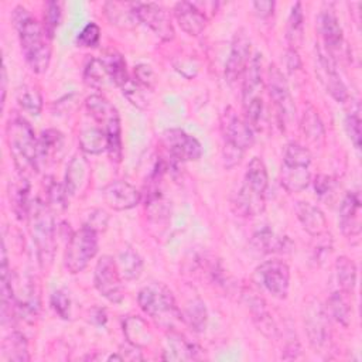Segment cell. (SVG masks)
<instances>
[{
	"label": "cell",
	"mask_w": 362,
	"mask_h": 362,
	"mask_svg": "<svg viewBox=\"0 0 362 362\" xmlns=\"http://www.w3.org/2000/svg\"><path fill=\"white\" fill-rule=\"evenodd\" d=\"M13 21L28 66L35 74H44L51 62L49 38L45 34L44 27L21 6L14 8Z\"/></svg>",
	"instance_id": "6da1fadb"
},
{
	"label": "cell",
	"mask_w": 362,
	"mask_h": 362,
	"mask_svg": "<svg viewBox=\"0 0 362 362\" xmlns=\"http://www.w3.org/2000/svg\"><path fill=\"white\" fill-rule=\"evenodd\" d=\"M269 187L267 168L259 157H253L245 173L243 184L233 199V209L240 216H257L266 208V191Z\"/></svg>",
	"instance_id": "7a4b0ae2"
},
{
	"label": "cell",
	"mask_w": 362,
	"mask_h": 362,
	"mask_svg": "<svg viewBox=\"0 0 362 362\" xmlns=\"http://www.w3.org/2000/svg\"><path fill=\"white\" fill-rule=\"evenodd\" d=\"M30 233L35 245L38 263L42 269H48L52 264L57 236H55V218L54 211L41 199L31 201L28 209Z\"/></svg>",
	"instance_id": "3957f363"
},
{
	"label": "cell",
	"mask_w": 362,
	"mask_h": 362,
	"mask_svg": "<svg viewBox=\"0 0 362 362\" xmlns=\"http://www.w3.org/2000/svg\"><path fill=\"white\" fill-rule=\"evenodd\" d=\"M6 134L10 154L20 174L25 175L38 171V140L31 124L25 119L14 116L7 124Z\"/></svg>",
	"instance_id": "277c9868"
},
{
	"label": "cell",
	"mask_w": 362,
	"mask_h": 362,
	"mask_svg": "<svg viewBox=\"0 0 362 362\" xmlns=\"http://www.w3.org/2000/svg\"><path fill=\"white\" fill-rule=\"evenodd\" d=\"M221 132L223 137V163L226 168L236 165L243 153L253 146L255 130L249 123L228 107L221 119Z\"/></svg>",
	"instance_id": "5b68a950"
},
{
	"label": "cell",
	"mask_w": 362,
	"mask_h": 362,
	"mask_svg": "<svg viewBox=\"0 0 362 362\" xmlns=\"http://www.w3.org/2000/svg\"><path fill=\"white\" fill-rule=\"evenodd\" d=\"M137 303L147 315L168 329L177 320H181V310L177 307L174 294L164 283L153 281L144 286L137 294Z\"/></svg>",
	"instance_id": "8992f818"
},
{
	"label": "cell",
	"mask_w": 362,
	"mask_h": 362,
	"mask_svg": "<svg viewBox=\"0 0 362 362\" xmlns=\"http://www.w3.org/2000/svg\"><path fill=\"white\" fill-rule=\"evenodd\" d=\"M311 153L300 143L291 141L283 153L280 182L287 192H301L311 182Z\"/></svg>",
	"instance_id": "52a82bcc"
},
{
	"label": "cell",
	"mask_w": 362,
	"mask_h": 362,
	"mask_svg": "<svg viewBox=\"0 0 362 362\" xmlns=\"http://www.w3.org/2000/svg\"><path fill=\"white\" fill-rule=\"evenodd\" d=\"M89 115L95 119L107 137V153L112 161L122 160V129L117 109L102 95H90L85 100Z\"/></svg>",
	"instance_id": "ba28073f"
},
{
	"label": "cell",
	"mask_w": 362,
	"mask_h": 362,
	"mask_svg": "<svg viewBox=\"0 0 362 362\" xmlns=\"http://www.w3.org/2000/svg\"><path fill=\"white\" fill-rule=\"evenodd\" d=\"M262 55L256 52L243 74L242 81V105L245 116L243 119L249 123V126L256 130L259 129V123L263 113V79H262Z\"/></svg>",
	"instance_id": "9c48e42d"
},
{
	"label": "cell",
	"mask_w": 362,
	"mask_h": 362,
	"mask_svg": "<svg viewBox=\"0 0 362 362\" xmlns=\"http://www.w3.org/2000/svg\"><path fill=\"white\" fill-rule=\"evenodd\" d=\"M99 249L98 232L83 225L75 230L66 243L64 253V264L66 270L72 274L81 273L89 264V262L96 256Z\"/></svg>",
	"instance_id": "30bf717a"
},
{
	"label": "cell",
	"mask_w": 362,
	"mask_h": 362,
	"mask_svg": "<svg viewBox=\"0 0 362 362\" xmlns=\"http://www.w3.org/2000/svg\"><path fill=\"white\" fill-rule=\"evenodd\" d=\"M122 281L123 277L119 272L116 260L109 255L99 257L93 272V284L99 294L113 304H120L124 298Z\"/></svg>",
	"instance_id": "8fae6325"
},
{
	"label": "cell",
	"mask_w": 362,
	"mask_h": 362,
	"mask_svg": "<svg viewBox=\"0 0 362 362\" xmlns=\"http://www.w3.org/2000/svg\"><path fill=\"white\" fill-rule=\"evenodd\" d=\"M267 75L269 95L274 105L279 123L284 129L296 119V105L283 72L276 65H270Z\"/></svg>",
	"instance_id": "7c38bea8"
},
{
	"label": "cell",
	"mask_w": 362,
	"mask_h": 362,
	"mask_svg": "<svg viewBox=\"0 0 362 362\" xmlns=\"http://www.w3.org/2000/svg\"><path fill=\"white\" fill-rule=\"evenodd\" d=\"M256 280L273 297L286 298L290 287V269L283 260H266L256 267Z\"/></svg>",
	"instance_id": "4fadbf2b"
},
{
	"label": "cell",
	"mask_w": 362,
	"mask_h": 362,
	"mask_svg": "<svg viewBox=\"0 0 362 362\" xmlns=\"http://www.w3.org/2000/svg\"><path fill=\"white\" fill-rule=\"evenodd\" d=\"M136 14L139 23L147 25L163 41H171L175 37V30L168 11L157 3L136 1Z\"/></svg>",
	"instance_id": "5bb4252c"
},
{
	"label": "cell",
	"mask_w": 362,
	"mask_h": 362,
	"mask_svg": "<svg viewBox=\"0 0 362 362\" xmlns=\"http://www.w3.org/2000/svg\"><path fill=\"white\" fill-rule=\"evenodd\" d=\"M163 143L175 161H197L202 156V146L194 136L181 129H170L163 134Z\"/></svg>",
	"instance_id": "9a60e30c"
},
{
	"label": "cell",
	"mask_w": 362,
	"mask_h": 362,
	"mask_svg": "<svg viewBox=\"0 0 362 362\" xmlns=\"http://www.w3.org/2000/svg\"><path fill=\"white\" fill-rule=\"evenodd\" d=\"M250 58V38L246 31L240 28L233 37L229 57L225 64V79L228 83L233 85L243 76Z\"/></svg>",
	"instance_id": "2e32d148"
},
{
	"label": "cell",
	"mask_w": 362,
	"mask_h": 362,
	"mask_svg": "<svg viewBox=\"0 0 362 362\" xmlns=\"http://www.w3.org/2000/svg\"><path fill=\"white\" fill-rule=\"evenodd\" d=\"M103 199L115 211H127L137 206L141 201V194L130 182L116 180L109 182L103 191Z\"/></svg>",
	"instance_id": "e0dca14e"
},
{
	"label": "cell",
	"mask_w": 362,
	"mask_h": 362,
	"mask_svg": "<svg viewBox=\"0 0 362 362\" xmlns=\"http://www.w3.org/2000/svg\"><path fill=\"white\" fill-rule=\"evenodd\" d=\"M318 74L327 92L337 102L344 103L349 99L348 89L337 72L334 59L328 54H324L321 51H318Z\"/></svg>",
	"instance_id": "ac0fdd59"
},
{
	"label": "cell",
	"mask_w": 362,
	"mask_h": 362,
	"mask_svg": "<svg viewBox=\"0 0 362 362\" xmlns=\"http://www.w3.org/2000/svg\"><path fill=\"white\" fill-rule=\"evenodd\" d=\"M174 16L180 28L191 37L199 35L208 23L206 14L195 3L191 1L175 3Z\"/></svg>",
	"instance_id": "d6986e66"
},
{
	"label": "cell",
	"mask_w": 362,
	"mask_h": 362,
	"mask_svg": "<svg viewBox=\"0 0 362 362\" xmlns=\"http://www.w3.org/2000/svg\"><path fill=\"white\" fill-rule=\"evenodd\" d=\"M320 30L327 54L332 59H335V57L341 54V49L344 47V34L338 17L331 7L322 10L320 17Z\"/></svg>",
	"instance_id": "ffe728a7"
},
{
	"label": "cell",
	"mask_w": 362,
	"mask_h": 362,
	"mask_svg": "<svg viewBox=\"0 0 362 362\" xmlns=\"http://www.w3.org/2000/svg\"><path fill=\"white\" fill-rule=\"evenodd\" d=\"M339 228L345 236L361 233V197L358 191H349L339 206Z\"/></svg>",
	"instance_id": "44dd1931"
},
{
	"label": "cell",
	"mask_w": 362,
	"mask_h": 362,
	"mask_svg": "<svg viewBox=\"0 0 362 362\" xmlns=\"http://www.w3.org/2000/svg\"><path fill=\"white\" fill-rule=\"evenodd\" d=\"M90 180V164L82 154H76L71 158L65 173V188L69 197H75L86 189Z\"/></svg>",
	"instance_id": "7402d4cb"
},
{
	"label": "cell",
	"mask_w": 362,
	"mask_h": 362,
	"mask_svg": "<svg viewBox=\"0 0 362 362\" xmlns=\"http://www.w3.org/2000/svg\"><path fill=\"white\" fill-rule=\"evenodd\" d=\"M296 215H297V219L300 221L303 229L311 235V236H322L327 233L328 230V222H327V218L324 215V212L307 202V201H298L296 204Z\"/></svg>",
	"instance_id": "603a6c76"
},
{
	"label": "cell",
	"mask_w": 362,
	"mask_h": 362,
	"mask_svg": "<svg viewBox=\"0 0 362 362\" xmlns=\"http://www.w3.org/2000/svg\"><path fill=\"white\" fill-rule=\"evenodd\" d=\"M199 348L177 331H168L164 341V361H192L198 358Z\"/></svg>",
	"instance_id": "cb8c5ba5"
},
{
	"label": "cell",
	"mask_w": 362,
	"mask_h": 362,
	"mask_svg": "<svg viewBox=\"0 0 362 362\" xmlns=\"http://www.w3.org/2000/svg\"><path fill=\"white\" fill-rule=\"evenodd\" d=\"M105 14L110 24L120 28H134L139 24L136 14V3L107 1L105 3Z\"/></svg>",
	"instance_id": "d4e9b609"
},
{
	"label": "cell",
	"mask_w": 362,
	"mask_h": 362,
	"mask_svg": "<svg viewBox=\"0 0 362 362\" xmlns=\"http://www.w3.org/2000/svg\"><path fill=\"white\" fill-rule=\"evenodd\" d=\"M65 139L59 130L47 129L38 139V160L44 163H55L64 153Z\"/></svg>",
	"instance_id": "484cf974"
},
{
	"label": "cell",
	"mask_w": 362,
	"mask_h": 362,
	"mask_svg": "<svg viewBox=\"0 0 362 362\" xmlns=\"http://www.w3.org/2000/svg\"><path fill=\"white\" fill-rule=\"evenodd\" d=\"M252 246L259 253L267 255V253L288 250L291 246V242L286 236H279L274 230L264 226L253 233Z\"/></svg>",
	"instance_id": "4316f807"
},
{
	"label": "cell",
	"mask_w": 362,
	"mask_h": 362,
	"mask_svg": "<svg viewBox=\"0 0 362 362\" xmlns=\"http://www.w3.org/2000/svg\"><path fill=\"white\" fill-rule=\"evenodd\" d=\"M123 334L127 342L137 348L147 346L153 341V334L147 322L137 315H130L123 321Z\"/></svg>",
	"instance_id": "83f0119b"
},
{
	"label": "cell",
	"mask_w": 362,
	"mask_h": 362,
	"mask_svg": "<svg viewBox=\"0 0 362 362\" xmlns=\"http://www.w3.org/2000/svg\"><path fill=\"white\" fill-rule=\"evenodd\" d=\"M325 313L324 310L315 304L313 305L305 317V325H307V331H308V337L313 345L320 346L325 342L327 335H328V324H327V318H325Z\"/></svg>",
	"instance_id": "f1b7e54d"
},
{
	"label": "cell",
	"mask_w": 362,
	"mask_h": 362,
	"mask_svg": "<svg viewBox=\"0 0 362 362\" xmlns=\"http://www.w3.org/2000/svg\"><path fill=\"white\" fill-rule=\"evenodd\" d=\"M110 81L119 86L120 89L132 79L127 74V69H126V61L124 58L122 57V54L116 52V51H109L106 52L102 58H100Z\"/></svg>",
	"instance_id": "f546056e"
},
{
	"label": "cell",
	"mask_w": 362,
	"mask_h": 362,
	"mask_svg": "<svg viewBox=\"0 0 362 362\" xmlns=\"http://www.w3.org/2000/svg\"><path fill=\"white\" fill-rule=\"evenodd\" d=\"M79 147L86 154H100L107 150V137L100 127H85L79 133Z\"/></svg>",
	"instance_id": "4dcf8cb0"
},
{
	"label": "cell",
	"mask_w": 362,
	"mask_h": 362,
	"mask_svg": "<svg viewBox=\"0 0 362 362\" xmlns=\"http://www.w3.org/2000/svg\"><path fill=\"white\" fill-rule=\"evenodd\" d=\"M117 267L123 280H136L143 272V259L133 249H124L117 256Z\"/></svg>",
	"instance_id": "1f68e13d"
},
{
	"label": "cell",
	"mask_w": 362,
	"mask_h": 362,
	"mask_svg": "<svg viewBox=\"0 0 362 362\" xmlns=\"http://www.w3.org/2000/svg\"><path fill=\"white\" fill-rule=\"evenodd\" d=\"M181 320H184L185 324L191 327V329L197 332L204 331L208 321V311L204 301L199 298L189 300L181 311Z\"/></svg>",
	"instance_id": "d6a6232c"
},
{
	"label": "cell",
	"mask_w": 362,
	"mask_h": 362,
	"mask_svg": "<svg viewBox=\"0 0 362 362\" xmlns=\"http://www.w3.org/2000/svg\"><path fill=\"white\" fill-rule=\"evenodd\" d=\"M3 356L7 361H16V362H25L30 361L28 355V344L23 334L14 331L11 332L1 345Z\"/></svg>",
	"instance_id": "836d02e7"
},
{
	"label": "cell",
	"mask_w": 362,
	"mask_h": 362,
	"mask_svg": "<svg viewBox=\"0 0 362 362\" xmlns=\"http://www.w3.org/2000/svg\"><path fill=\"white\" fill-rule=\"evenodd\" d=\"M304 40V13L301 3H296L287 20V41L291 49H296Z\"/></svg>",
	"instance_id": "e575fe53"
},
{
	"label": "cell",
	"mask_w": 362,
	"mask_h": 362,
	"mask_svg": "<svg viewBox=\"0 0 362 362\" xmlns=\"http://www.w3.org/2000/svg\"><path fill=\"white\" fill-rule=\"evenodd\" d=\"M300 127H301V132H303L304 137L308 141L320 144V141L324 140V134H325L324 126H322V122L318 116V112L313 106H308L304 110Z\"/></svg>",
	"instance_id": "d590c367"
},
{
	"label": "cell",
	"mask_w": 362,
	"mask_h": 362,
	"mask_svg": "<svg viewBox=\"0 0 362 362\" xmlns=\"http://www.w3.org/2000/svg\"><path fill=\"white\" fill-rule=\"evenodd\" d=\"M335 270L339 290L351 294L356 286V266L354 260L348 256H339L335 262Z\"/></svg>",
	"instance_id": "8d00e7d4"
},
{
	"label": "cell",
	"mask_w": 362,
	"mask_h": 362,
	"mask_svg": "<svg viewBox=\"0 0 362 362\" xmlns=\"http://www.w3.org/2000/svg\"><path fill=\"white\" fill-rule=\"evenodd\" d=\"M17 102L23 110L33 116H38L42 110V96L40 90L31 85H24L17 90Z\"/></svg>",
	"instance_id": "74e56055"
},
{
	"label": "cell",
	"mask_w": 362,
	"mask_h": 362,
	"mask_svg": "<svg viewBox=\"0 0 362 362\" xmlns=\"http://www.w3.org/2000/svg\"><path fill=\"white\" fill-rule=\"evenodd\" d=\"M328 308L335 321L341 325L348 327L351 322V305L346 298V293L342 290L334 291L328 298Z\"/></svg>",
	"instance_id": "f35d334b"
},
{
	"label": "cell",
	"mask_w": 362,
	"mask_h": 362,
	"mask_svg": "<svg viewBox=\"0 0 362 362\" xmlns=\"http://www.w3.org/2000/svg\"><path fill=\"white\" fill-rule=\"evenodd\" d=\"M110 79L100 58H92L83 71V81L88 86L95 88V89H100L105 86L106 81Z\"/></svg>",
	"instance_id": "ab89813d"
},
{
	"label": "cell",
	"mask_w": 362,
	"mask_h": 362,
	"mask_svg": "<svg viewBox=\"0 0 362 362\" xmlns=\"http://www.w3.org/2000/svg\"><path fill=\"white\" fill-rule=\"evenodd\" d=\"M68 197L66 188L64 184H59L54 180H51L47 185V205L54 212H62L68 206Z\"/></svg>",
	"instance_id": "60d3db41"
},
{
	"label": "cell",
	"mask_w": 362,
	"mask_h": 362,
	"mask_svg": "<svg viewBox=\"0 0 362 362\" xmlns=\"http://www.w3.org/2000/svg\"><path fill=\"white\" fill-rule=\"evenodd\" d=\"M62 17V4L59 1H47L44 6V18L42 27L49 40H52L59 21Z\"/></svg>",
	"instance_id": "b9f144b4"
},
{
	"label": "cell",
	"mask_w": 362,
	"mask_h": 362,
	"mask_svg": "<svg viewBox=\"0 0 362 362\" xmlns=\"http://www.w3.org/2000/svg\"><path fill=\"white\" fill-rule=\"evenodd\" d=\"M345 127H346V132H348V134H349V139H351L354 147H355L356 150H359V148H361V137H362L359 106H356L355 110L351 109V112L346 115Z\"/></svg>",
	"instance_id": "7bdbcfd3"
},
{
	"label": "cell",
	"mask_w": 362,
	"mask_h": 362,
	"mask_svg": "<svg viewBox=\"0 0 362 362\" xmlns=\"http://www.w3.org/2000/svg\"><path fill=\"white\" fill-rule=\"evenodd\" d=\"M100 41V27L96 23H88L76 37V42L81 47L92 48Z\"/></svg>",
	"instance_id": "ee69618b"
},
{
	"label": "cell",
	"mask_w": 362,
	"mask_h": 362,
	"mask_svg": "<svg viewBox=\"0 0 362 362\" xmlns=\"http://www.w3.org/2000/svg\"><path fill=\"white\" fill-rule=\"evenodd\" d=\"M51 307L62 320H68L71 315V300L64 290H55L51 294Z\"/></svg>",
	"instance_id": "f6af8a7d"
},
{
	"label": "cell",
	"mask_w": 362,
	"mask_h": 362,
	"mask_svg": "<svg viewBox=\"0 0 362 362\" xmlns=\"http://www.w3.org/2000/svg\"><path fill=\"white\" fill-rule=\"evenodd\" d=\"M134 79L140 86L147 89H151L156 83V75L153 69L146 64H140L134 66Z\"/></svg>",
	"instance_id": "bcb514c9"
},
{
	"label": "cell",
	"mask_w": 362,
	"mask_h": 362,
	"mask_svg": "<svg viewBox=\"0 0 362 362\" xmlns=\"http://www.w3.org/2000/svg\"><path fill=\"white\" fill-rule=\"evenodd\" d=\"M107 222H109V215L105 211H102V209H95V211H92L89 214L88 221H86L85 225L99 233V232L106 229Z\"/></svg>",
	"instance_id": "7dc6e473"
},
{
	"label": "cell",
	"mask_w": 362,
	"mask_h": 362,
	"mask_svg": "<svg viewBox=\"0 0 362 362\" xmlns=\"http://www.w3.org/2000/svg\"><path fill=\"white\" fill-rule=\"evenodd\" d=\"M252 7L255 10V14L260 18H267L273 14L274 11V1L270 0H259V1H253Z\"/></svg>",
	"instance_id": "c3c4849f"
},
{
	"label": "cell",
	"mask_w": 362,
	"mask_h": 362,
	"mask_svg": "<svg viewBox=\"0 0 362 362\" xmlns=\"http://www.w3.org/2000/svg\"><path fill=\"white\" fill-rule=\"evenodd\" d=\"M332 185H334V181H332L331 177H328V175H318V177H315L314 188H315V192L318 195L328 194V191H331Z\"/></svg>",
	"instance_id": "681fc988"
},
{
	"label": "cell",
	"mask_w": 362,
	"mask_h": 362,
	"mask_svg": "<svg viewBox=\"0 0 362 362\" xmlns=\"http://www.w3.org/2000/svg\"><path fill=\"white\" fill-rule=\"evenodd\" d=\"M286 62H287V68H288L290 71H294V69H297V68L301 66V61H300V57H298L297 51H296V49H291V48H288V51H287Z\"/></svg>",
	"instance_id": "f907efd6"
},
{
	"label": "cell",
	"mask_w": 362,
	"mask_h": 362,
	"mask_svg": "<svg viewBox=\"0 0 362 362\" xmlns=\"http://www.w3.org/2000/svg\"><path fill=\"white\" fill-rule=\"evenodd\" d=\"M6 85H7V69H6V65L3 64V68H1V103H4V100H6Z\"/></svg>",
	"instance_id": "816d5d0a"
}]
</instances>
